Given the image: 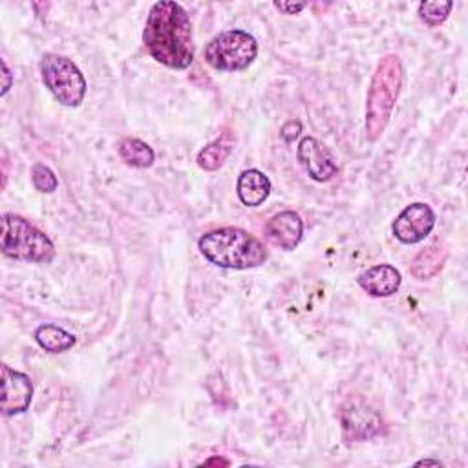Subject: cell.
Wrapping results in <instances>:
<instances>
[{
	"label": "cell",
	"instance_id": "obj_8",
	"mask_svg": "<svg viewBox=\"0 0 468 468\" xmlns=\"http://www.w3.org/2000/svg\"><path fill=\"white\" fill-rule=\"evenodd\" d=\"M435 227V214L426 203L408 205L393 221V234L402 243L422 241Z\"/></svg>",
	"mask_w": 468,
	"mask_h": 468
},
{
	"label": "cell",
	"instance_id": "obj_18",
	"mask_svg": "<svg viewBox=\"0 0 468 468\" xmlns=\"http://www.w3.org/2000/svg\"><path fill=\"white\" fill-rule=\"evenodd\" d=\"M452 7H453V2H450V0L420 2L419 4V16L428 26H439L448 18Z\"/></svg>",
	"mask_w": 468,
	"mask_h": 468
},
{
	"label": "cell",
	"instance_id": "obj_20",
	"mask_svg": "<svg viewBox=\"0 0 468 468\" xmlns=\"http://www.w3.org/2000/svg\"><path fill=\"white\" fill-rule=\"evenodd\" d=\"M274 5L285 13H298L305 7V4H289V2H274Z\"/></svg>",
	"mask_w": 468,
	"mask_h": 468
},
{
	"label": "cell",
	"instance_id": "obj_12",
	"mask_svg": "<svg viewBox=\"0 0 468 468\" xmlns=\"http://www.w3.org/2000/svg\"><path fill=\"white\" fill-rule=\"evenodd\" d=\"M400 282H402V276H400L399 269H395L393 265H388V263L373 265L358 276V285L367 294L378 296V298L391 296L393 292H397L400 287Z\"/></svg>",
	"mask_w": 468,
	"mask_h": 468
},
{
	"label": "cell",
	"instance_id": "obj_21",
	"mask_svg": "<svg viewBox=\"0 0 468 468\" xmlns=\"http://www.w3.org/2000/svg\"><path fill=\"white\" fill-rule=\"evenodd\" d=\"M2 68H4V86H2V95L7 93V90L11 88V73H9V68L5 64V60H2Z\"/></svg>",
	"mask_w": 468,
	"mask_h": 468
},
{
	"label": "cell",
	"instance_id": "obj_14",
	"mask_svg": "<svg viewBox=\"0 0 468 468\" xmlns=\"http://www.w3.org/2000/svg\"><path fill=\"white\" fill-rule=\"evenodd\" d=\"M448 258V250L442 243L435 241L431 245H428L424 250H420L413 263H411V274L417 278V280H428V278H433L444 265Z\"/></svg>",
	"mask_w": 468,
	"mask_h": 468
},
{
	"label": "cell",
	"instance_id": "obj_9",
	"mask_svg": "<svg viewBox=\"0 0 468 468\" xmlns=\"http://www.w3.org/2000/svg\"><path fill=\"white\" fill-rule=\"evenodd\" d=\"M33 399L31 378L20 371L2 364V415L24 413Z\"/></svg>",
	"mask_w": 468,
	"mask_h": 468
},
{
	"label": "cell",
	"instance_id": "obj_11",
	"mask_svg": "<svg viewBox=\"0 0 468 468\" xmlns=\"http://www.w3.org/2000/svg\"><path fill=\"white\" fill-rule=\"evenodd\" d=\"M302 234H303V221L292 210H282L274 214L265 225L267 239L283 250H292L300 243Z\"/></svg>",
	"mask_w": 468,
	"mask_h": 468
},
{
	"label": "cell",
	"instance_id": "obj_7",
	"mask_svg": "<svg viewBox=\"0 0 468 468\" xmlns=\"http://www.w3.org/2000/svg\"><path fill=\"white\" fill-rule=\"evenodd\" d=\"M342 433L347 442H360L375 437L382 428L380 415L360 399H349L340 410Z\"/></svg>",
	"mask_w": 468,
	"mask_h": 468
},
{
	"label": "cell",
	"instance_id": "obj_23",
	"mask_svg": "<svg viewBox=\"0 0 468 468\" xmlns=\"http://www.w3.org/2000/svg\"><path fill=\"white\" fill-rule=\"evenodd\" d=\"M419 464H435V466H437V464H441V463H439V461H431V459H422V461L417 463V466H419Z\"/></svg>",
	"mask_w": 468,
	"mask_h": 468
},
{
	"label": "cell",
	"instance_id": "obj_13",
	"mask_svg": "<svg viewBox=\"0 0 468 468\" xmlns=\"http://www.w3.org/2000/svg\"><path fill=\"white\" fill-rule=\"evenodd\" d=\"M236 190H238V197L243 205L258 207L269 197L271 181L263 172H260L256 168H249L239 174Z\"/></svg>",
	"mask_w": 468,
	"mask_h": 468
},
{
	"label": "cell",
	"instance_id": "obj_22",
	"mask_svg": "<svg viewBox=\"0 0 468 468\" xmlns=\"http://www.w3.org/2000/svg\"><path fill=\"white\" fill-rule=\"evenodd\" d=\"M205 466H208V464H219V466H229V461L227 459H221V457H210V459H207L205 463H203Z\"/></svg>",
	"mask_w": 468,
	"mask_h": 468
},
{
	"label": "cell",
	"instance_id": "obj_4",
	"mask_svg": "<svg viewBox=\"0 0 468 468\" xmlns=\"http://www.w3.org/2000/svg\"><path fill=\"white\" fill-rule=\"evenodd\" d=\"M2 252L18 261L49 263L55 258L53 241L22 216L4 214Z\"/></svg>",
	"mask_w": 468,
	"mask_h": 468
},
{
	"label": "cell",
	"instance_id": "obj_10",
	"mask_svg": "<svg viewBox=\"0 0 468 468\" xmlns=\"http://www.w3.org/2000/svg\"><path fill=\"white\" fill-rule=\"evenodd\" d=\"M296 157L309 177L314 181H329L338 172L333 154L314 137H303L300 141Z\"/></svg>",
	"mask_w": 468,
	"mask_h": 468
},
{
	"label": "cell",
	"instance_id": "obj_2",
	"mask_svg": "<svg viewBox=\"0 0 468 468\" xmlns=\"http://www.w3.org/2000/svg\"><path fill=\"white\" fill-rule=\"evenodd\" d=\"M201 254L214 265L225 269H252L267 260L261 241L243 229H214L199 238Z\"/></svg>",
	"mask_w": 468,
	"mask_h": 468
},
{
	"label": "cell",
	"instance_id": "obj_6",
	"mask_svg": "<svg viewBox=\"0 0 468 468\" xmlns=\"http://www.w3.org/2000/svg\"><path fill=\"white\" fill-rule=\"evenodd\" d=\"M40 75L53 97L69 108L82 102L86 95V80L80 69L66 57L48 53L40 60Z\"/></svg>",
	"mask_w": 468,
	"mask_h": 468
},
{
	"label": "cell",
	"instance_id": "obj_5",
	"mask_svg": "<svg viewBox=\"0 0 468 468\" xmlns=\"http://www.w3.org/2000/svg\"><path fill=\"white\" fill-rule=\"evenodd\" d=\"M258 55L256 38L243 29H229L216 35L205 48V60L214 69L236 71L247 68Z\"/></svg>",
	"mask_w": 468,
	"mask_h": 468
},
{
	"label": "cell",
	"instance_id": "obj_16",
	"mask_svg": "<svg viewBox=\"0 0 468 468\" xmlns=\"http://www.w3.org/2000/svg\"><path fill=\"white\" fill-rule=\"evenodd\" d=\"M35 340L48 353H62L75 344V336L71 333L53 324L38 325L35 331Z\"/></svg>",
	"mask_w": 468,
	"mask_h": 468
},
{
	"label": "cell",
	"instance_id": "obj_3",
	"mask_svg": "<svg viewBox=\"0 0 468 468\" xmlns=\"http://www.w3.org/2000/svg\"><path fill=\"white\" fill-rule=\"evenodd\" d=\"M402 75L404 69L397 55H386L378 60L366 99V135L369 141H377L384 133L402 86Z\"/></svg>",
	"mask_w": 468,
	"mask_h": 468
},
{
	"label": "cell",
	"instance_id": "obj_15",
	"mask_svg": "<svg viewBox=\"0 0 468 468\" xmlns=\"http://www.w3.org/2000/svg\"><path fill=\"white\" fill-rule=\"evenodd\" d=\"M232 148H234V135L232 132L227 130L218 139H214L205 148H201V152L197 154V165L207 172L218 170L227 161Z\"/></svg>",
	"mask_w": 468,
	"mask_h": 468
},
{
	"label": "cell",
	"instance_id": "obj_1",
	"mask_svg": "<svg viewBox=\"0 0 468 468\" xmlns=\"http://www.w3.org/2000/svg\"><path fill=\"white\" fill-rule=\"evenodd\" d=\"M143 42L152 58L172 69H185L194 60L192 24L177 2L161 0L150 7Z\"/></svg>",
	"mask_w": 468,
	"mask_h": 468
},
{
	"label": "cell",
	"instance_id": "obj_17",
	"mask_svg": "<svg viewBox=\"0 0 468 468\" xmlns=\"http://www.w3.org/2000/svg\"><path fill=\"white\" fill-rule=\"evenodd\" d=\"M121 159L135 168H148L154 163V150L137 137H124L119 143Z\"/></svg>",
	"mask_w": 468,
	"mask_h": 468
},
{
	"label": "cell",
	"instance_id": "obj_19",
	"mask_svg": "<svg viewBox=\"0 0 468 468\" xmlns=\"http://www.w3.org/2000/svg\"><path fill=\"white\" fill-rule=\"evenodd\" d=\"M31 181L38 192H46V194L57 190V186H58V181H57V176L53 174V170L42 163L33 165Z\"/></svg>",
	"mask_w": 468,
	"mask_h": 468
}]
</instances>
